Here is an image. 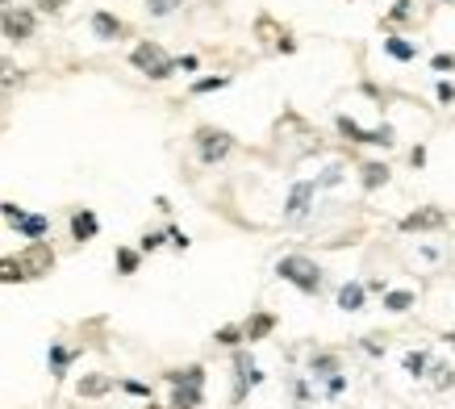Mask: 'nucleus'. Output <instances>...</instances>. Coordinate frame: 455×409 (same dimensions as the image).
Here are the masks:
<instances>
[{
    "instance_id": "nucleus-1",
    "label": "nucleus",
    "mask_w": 455,
    "mask_h": 409,
    "mask_svg": "<svg viewBox=\"0 0 455 409\" xmlns=\"http://www.w3.org/2000/svg\"><path fill=\"white\" fill-rule=\"evenodd\" d=\"M276 275L280 280H288V284H297L301 292H318L321 288V272L314 259H305V255H284L280 263H276Z\"/></svg>"
},
{
    "instance_id": "nucleus-2",
    "label": "nucleus",
    "mask_w": 455,
    "mask_h": 409,
    "mask_svg": "<svg viewBox=\"0 0 455 409\" xmlns=\"http://www.w3.org/2000/svg\"><path fill=\"white\" fill-rule=\"evenodd\" d=\"M130 63H134L142 76H150V80H167V76H172V67H176L159 42H138L134 54H130Z\"/></svg>"
},
{
    "instance_id": "nucleus-3",
    "label": "nucleus",
    "mask_w": 455,
    "mask_h": 409,
    "mask_svg": "<svg viewBox=\"0 0 455 409\" xmlns=\"http://www.w3.org/2000/svg\"><path fill=\"white\" fill-rule=\"evenodd\" d=\"M230 146H234V138L226 130H213V126L196 130V155H201V163H222L230 155Z\"/></svg>"
},
{
    "instance_id": "nucleus-4",
    "label": "nucleus",
    "mask_w": 455,
    "mask_h": 409,
    "mask_svg": "<svg viewBox=\"0 0 455 409\" xmlns=\"http://www.w3.org/2000/svg\"><path fill=\"white\" fill-rule=\"evenodd\" d=\"M17 263H21V272H25V280H34V275H46L50 268H54V251L46 247L42 238H34L21 255H17Z\"/></svg>"
},
{
    "instance_id": "nucleus-5",
    "label": "nucleus",
    "mask_w": 455,
    "mask_h": 409,
    "mask_svg": "<svg viewBox=\"0 0 455 409\" xmlns=\"http://www.w3.org/2000/svg\"><path fill=\"white\" fill-rule=\"evenodd\" d=\"M0 34L13 38V42H25L34 34V13L30 8H4L0 13Z\"/></svg>"
},
{
    "instance_id": "nucleus-6",
    "label": "nucleus",
    "mask_w": 455,
    "mask_h": 409,
    "mask_svg": "<svg viewBox=\"0 0 455 409\" xmlns=\"http://www.w3.org/2000/svg\"><path fill=\"white\" fill-rule=\"evenodd\" d=\"M338 130L347 138H355V142H376V146H389V142H393V130H389V126H384V130H360L351 117H338Z\"/></svg>"
},
{
    "instance_id": "nucleus-7",
    "label": "nucleus",
    "mask_w": 455,
    "mask_h": 409,
    "mask_svg": "<svg viewBox=\"0 0 455 409\" xmlns=\"http://www.w3.org/2000/svg\"><path fill=\"white\" fill-rule=\"evenodd\" d=\"M71 238H76V242H88V238H96V213L80 209V213L71 218Z\"/></svg>"
},
{
    "instance_id": "nucleus-8",
    "label": "nucleus",
    "mask_w": 455,
    "mask_h": 409,
    "mask_svg": "<svg viewBox=\"0 0 455 409\" xmlns=\"http://www.w3.org/2000/svg\"><path fill=\"white\" fill-rule=\"evenodd\" d=\"M92 30H96L100 38H122V34H126V25H122L113 13H96V17H92Z\"/></svg>"
},
{
    "instance_id": "nucleus-9",
    "label": "nucleus",
    "mask_w": 455,
    "mask_h": 409,
    "mask_svg": "<svg viewBox=\"0 0 455 409\" xmlns=\"http://www.w3.org/2000/svg\"><path fill=\"white\" fill-rule=\"evenodd\" d=\"M309 196H314V184H297L292 196H288V218H301L309 209Z\"/></svg>"
},
{
    "instance_id": "nucleus-10",
    "label": "nucleus",
    "mask_w": 455,
    "mask_h": 409,
    "mask_svg": "<svg viewBox=\"0 0 455 409\" xmlns=\"http://www.w3.org/2000/svg\"><path fill=\"white\" fill-rule=\"evenodd\" d=\"M439 222H443L439 209H422V213H410V218L401 222V230H430V226H439Z\"/></svg>"
},
{
    "instance_id": "nucleus-11",
    "label": "nucleus",
    "mask_w": 455,
    "mask_h": 409,
    "mask_svg": "<svg viewBox=\"0 0 455 409\" xmlns=\"http://www.w3.org/2000/svg\"><path fill=\"white\" fill-rule=\"evenodd\" d=\"M172 405H176V409H196V405H201V389H196V384H176Z\"/></svg>"
},
{
    "instance_id": "nucleus-12",
    "label": "nucleus",
    "mask_w": 455,
    "mask_h": 409,
    "mask_svg": "<svg viewBox=\"0 0 455 409\" xmlns=\"http://www.w3.org/2000/svg\"><path fill=\"white\" fill-rule=\"evenodd\" d=\"M338 305H343L347 314L364 309V284H343V292H338Z\"/></svg>"
},
{
    "instance_id": "nucleus-13",
    "label": "nucleus",
    "mask_w": 455,
    "mask_h": 409,
    "mask_svg": "<svg viewBox=\"0 0 455 409\" xmlns=\"http://www.w3.org/2000/svg\"><path fill=\"white\" fill-rule=\"evenodd\" d=\"M247 384H259V372H255V364L247 355H238V389H234V397H242Z\"/></svg>"
},
{
    "instance_id": "nucleus-14",
    "label": "nucleus",
    "mask_w": 455,
    "mask_h": 409,
    "mask_svg": "<svg viewBox=\"0 0 455 409\" xmlns=\"http://www.w3.org/2000/svg\"><path fill=\"white\" fill-rule=\"evenodd\" d=\"M167 380L172 384H205V367H180V372H167Z\"/></svg>"
},
{
    "instance_id": "nucleus-15",
    "label": "nucleus",
    "mask_w": 455,
    "mask_h": 409,
    "mask_svg": "<svg viewBox=\"0 0 455 409\" xmlns=\"http://www.w3.org/2000/svg\"><path fill=\"white\" fill-rule=\"evenodd\" d=\"M272 326H276L272 314H255V318L247 321V330H242V334H247V338H264V334H268Z\"/></svg>"
},
{
    "instance_id": "nucleus-16",
    "label": "nucleus",
    "mask_w": 455,
    "mask_h": 409,
    "mask_svg": "<svg viewBox=\"0 0 455 409\" xmlns=\"http://www.w3.org/2000/svg\"><path fill=\"white\" fill-rule=\"evenodd\" d=\"M109 393V376H84L80 380V397H100Z\"/></svg>"
},
{
    "instance_id": "nucleus-17",
    "label": "nucleus",
    "mask_w": 455,
    "mask_h": 409,
    "mask_svg": "<svg viewBox=\"0 0 455 409\" xmlns=\"http://www.w3.org/2000/svg\"><path fill=\"white\" fill-rule=\"evenodd\" d=\"M25 272H21V263H17V255L13 259H0V284H21Z\"/></svg>"
},
{
    "instance_id": "nucleus-18",
    "label": "nucleus",
    "mask_w": 455,
    "mask_h": 409,
    "mask_svg": "<svg viewBox=\"0 0 455 409\" xmlns=\"http://www.w3.org/2000/svg\"><path fill=\"white\" fill-rule=\"evenodd\" d=\"M17 230H21L25 238H42V234H46V218H38V213H34V218H21Z\"/></svg>"
},
{
    "instance_id": "nucleus-19",
    "label": "nucleus",
    "mask_w": 455,
    "mask_h": 409,
    "mask_svg": "<svg viewBox=\"0 0 455 409\" xmlns=\"http://www.w3.org/2000/svg\"><path fill=\"white\" fill-rule=\"evenodd\" d=\"M389 180V167H384V163H367L364 167V184L367 188H376V184H384Z\"/></svg>"
},
{
    "instance_id": "nucleus-20",
    "label": "nucleus",
    "mask_w": 455,
    "mask_h": 409,
    "mask_svg": "<svg viewBox=\"0 0 455 409\" xmlns=\"http://www.w3.org/2000/svg\"><path fill=\"white\" fill-rule=\"evenodd\" d=\"M384 305H389L393 314H406V309L413 305V292H389V297H384Z\"/></svg>"
},
{
    "instance_id": "nucleus-21",
    "label": "nucleus",
    "mask_w": 455,
    "mask_h": 409,
    "mask_svg": "<svg viewBox=\"0 0 455 409\" xmlns=\"http://www.w3.org/2000/svg\"><path fill=\"white\" fill-rule=\"evenodd\" d=\"M117 268H122V275L138 272V251H130V247H122V251H117Z\"/></svg>"
},
{
    "instance_id": "nucleus-22",
    "label": "nucleus",
    "mask_w": 455,
    "mask_h": 409,
    "mask_svg": "<svg viewBox=\"0 0 455 409\" xmlns=\"http://www.w3.org/2000/svg\"><path fill=\"white\" fill-rule=\"evenodd\" d=\"M384 50H389L393 59H413V46L401 42V38H389V42H384Z\"/></svg>"
},
{
    "instance_id": "nucleus-23",
    "label": "nucleus",
    "mask_w": 455,
    "mask_h": 409,
    "mask_svg": "<svg viewBox=\"0 0 455 409\" xmlns=\"http://www.w3.org/2000/svg\"><path fill=\"white\" fill-rule=\"evenodd\" d=\"M21 80H25V76H21L17 67H0V92H4V88H17Z\"/></svg>"
},
{
    "instance_id": "nucleus-24",
    "label": "nucleus",
    "mask_w": 455,
    "mask_h": 409,
    "mask_svg": "<svg viewBox=\"0 0 455 409\" xmlns=\"http://www.w3.org/2000/svg\"><path fill=\"white\" fill-rule=\"evenodd\" d=\"M422 367H426V355H422V351L406 355V372H410V376H422Z\"/></svg>"
},
{
    "instance_id": "nucleus-25",
    "label": "nucleus",
    "mask_w": 455,
    "mask_h": 409,
    "mask_svg": "<svg viewBox=\"0 0 455 409\" xmlns=\"http://www.w3.org/2000/svg\"><path fill=\"white\" fill-rule=\"evenodd\" d=\"M238 338H242V330H238V326H222V330H218V343H226V347H234Z\"/></svg>"
},
{
    "instance_id": "nucleus-26",
    "label": "nucleus",
    "mask_w": 455,
    "mask_h": 409,
    "mask_svg": "<svg viewBox=\"0 0 455 409\" xmlns=\"http://www.w3.org/2000/svg\"><path fill=\"white\" fill-rule=\"evenodd\" d=\"M176 4H180V0H150V13H155V17H167V13H176Z\"/></svg>"
},
{
    "instance_id": "nucleus-27",
    "label": "nucleus",
    "mask_w": 455,
    "mask_h": 409,
    "mask_svg": "<svg viewBox=\"0 0 455 409\" xmlns=\"http://www.w3.org/2000/svg\"><path fill=\"white\" fill-rule=\"evenodd\" d=\"M213 88H226V76H218V80H196L192 92H213Z\"/></svg>"
},
{
    "instance_id": "nucleus-28",
    "label": "nucleus",
    "mask_w": 455,
    "mask_h": 409,
    "mask_svg": "<svg viewBox=\"0 0 455 409\" xmlns=\"http://www.w3.org/2000/svg\"><path fill=\"white\" fill-rule=\"evenodd\" d=\"M0 213H4V218H8L13 226H17V222L25 218V213H21V205H13V201H4V205H0Z\"/></svg>"
},
{
    "instance_id": "nucleus-29",
    "label": "nucleus",
    "mask_w": 455,
    "mask_h": 409,
    "mask_svg": "<svg viewBox=\"0 0 455 409\" xmlns=\"http://www.w3.org/2000/svg\"><path fill=\"white\" fill-rule=\"evenodd\" d=\"M67 360H71V355H67L63 347H54V351H50V367H54V372H63V367H67Z\"/></svg>"
},
{
    "instance_id": "nucleus-30",
    "label": "nucleus",
    "mask_w": 455,
    "mask_h": 409,
    "mask_svg": "<svg viewBox=\"0 0 455 409\" xmlns=\"http://www.w3.org/2000/svg\"><path fill=\"white\" fill-rule=\"evenodd\" d=\"M435 67H439V71H455V59H451V54H439V59H435Z\"/></svg>"
},
{
    "instance_id": "nucleus-31",
    "label": "nucleus",
    "mask_w": 455,
    "mask_h": 409,
    "mask_svg": "<svg viewBox=\"0 0 455 409\" xmlns=\"http://www.w3.org/2000/svg\"><path fill=\"white\" fill-rule=\"evenodd\" d=\"M159 242H163V234H146V238H142V251H155Z\"/></svg>"
},
{
    "instance_id": "nucleus-32",
    "label": "nucleus",
    "mask_w": 455,
    "mask_h": 409,
    "mask_svg": "<svg viewBox=\"0 0 455 409\" xmlns=\"http://www.w3.org/2000/svg\"><path fill=\"white\" fill-rule=\"evenodd\" d=\"M38 8H42V13H59V8H63V0H38Z\"/></svg>"
},
{
    "instance_id": "nucleus-33",
    "label": "nucleus",
    "mask_w": 455,
    "mask_h": 409,
    "mask_svg": "<svg viewBox=\"0 0 455 409\" xmlns=\"http://www.w3.org/2000/svg\"><path fill=\"white\" fill-rule=\"evenodd\" d=\"M126 393H134V397H146V384H138V380H126Z\"/></svg>"
},
{
    "instance_id": "nucleus-34",
    "label": "nucleus",
    "mask_w": 455,
    "mask_h": 409,
    "mask_svg": "<svg viewBox=\"0 0 455 409\" xmlns=\"http://www.w3.org/2000/svg\"><path fill=\"white\" fill-rule=\"evenodd\" d=\"M439 100H447V105L455 100V88H451V84H439Z\"/></svg>"
}]
</instances>
